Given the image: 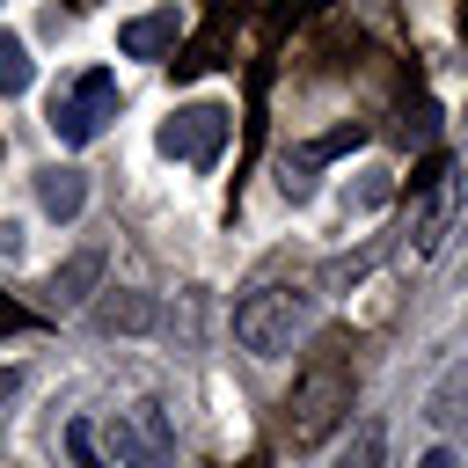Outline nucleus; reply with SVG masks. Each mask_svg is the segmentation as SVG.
Instances as JSON below:
<instances>
[{"label": "nucleus", "instance_id": "nucleus-1", "mask_svg": "<svg viewBox=\"0 0 468 468\" xmlns=\"http://www.w3.org/2000/svg\"><path fill=\"white\" fill-rule=\"evenodd\" d=\"M344 410H351V366H344V358H314V366L300 373V388H292V410H285L292 446H322V439L344 424Z\"/></svg>", "mask_w": 468, "mask_h": 468}, {"label": "nucleus", "instance_id": "nucleus-2", "mask_svg": "<svg viewBox=\"0 0 468 468\" xmlns=\"http://www.w3.org/2000/svg\"><path fill=\"white\" fill-rule=\"evenodd\" d=\"M300 322H307V292H300V285H256V292L234 307V336H241L256 358H278V351H292Z\"/></svg>", "mask_w": 468, "mask_h": 468}, {"label": "nucleus", "instance_id": "nucleus-3", "mask_svg": "<svg viewBox=\"0 0 468 468\" xmlns=\"http://www.w3.org/2000/svg\"><path fill=\"white\" fill-rule=\"evenodd\" d=\"M124 110V95H117V73H80L58 102H51V132H58V146H88V139H102L110 132V117Z\"/></svg>", "mask_w": 468, "mask_h": 468}, {"label": "nucleus", "instance_id": "nucleus-4", "mask_svg": "<svg viewBox=\"0 0 468 468\" xmlns=\"http://www.w3.org/2000/svg\"><path fill=\"white\" fill-rule=\"evenodd\" d=\"M95 439H110L117 468H168V453H176V431H168V410L161 402H132L117 417H102Z\"/></svg>", "mask_w": 468, "mask_h": 468}, {"label": "nucleus", "instance_id": "nucleus-5", "mask_svg": "<svg viewBox=\"0 0 468 468\" xmlns=\"http://www.w3.org/2000/svg\"><path fill=\"white\" fill-rule=\"evenodd\" d=\"M154 146H161L168 161L212 168V161H219V146H227V102H183V110L154 132Z\"/></svg>", "mask_w": 468, "mask_h": 468}, {"label": "nucleus", "instance_id": "nucleus-6", "mask_svg": "<svg viewBox=\"0 0 468 468\" xmlns=\"http://www.w3.org/2000/svg\"><path fill=\"white\" fill-rule=\"evenodd\" d=\"M358 139H366V132L351 124V132H329L322 146H300V154H278V190H285L292 205H307V197H314V168H322L329 154H344V146H358Z\"/></svg>", "mask_w": 468, "mask_h": 468}, {"label": "nucleus", "instance_id": "nucleus-7", "mask_svg": "<svg viewBox=\"0 0 468 468\" xmlns=\"http://www.w3.org/2000/svg\"><path fill=\"white\" fill-rule=\"evenodd\" d=\"M102 285V249H80V256H66L51 278H44V307H58V314H73V307H88V292Z\"/></svg>", "mask_w": 468, "mask_h": 468}, {"label": "nucleus", "instance_id": "nucleus-8", "mask_svg": "<svg viewBox=\"0 0 468 468\" xmlns=\"http://www.w3.org/2000/svg\"><path fill=\"white\" fill-rule=\"evenodd\" d=\"M176 37H183V15H176V7H154V15H132V22L117 29V51H124V58H161Z\"/></svg>", "mask_w": 468, "mask_h": 468}, {"label": "nucleus", "instance_id": "nucleus-9", "mask_svg": "<svg viewBox=\"0 0 468 468\" xmlns=\"http://www.w3.org/2000/svg\"><path fill=\"white\" fill-rule=\"evenodd\" d=\"M37 205L66 227V219H80L88 212V176L80 168H66V161H51V168H37Z\"/></svg>", "mask_w": 468, "mask_h": 468}, {"label": "nucleus", "instance_id": "nucleus-10", "mask_svg": "<svg viewBox=\"0 0 468 468\" xmlns=\"http://www.w3.org/2000/svg\"><path fill=\"white\" fill-rule=\"evenodd\" d=\"M453 205H461V176H439V183L424 190V205H417V219H410V234H417V256H431V249H439V234H446V219H453Z\"/></svg>", "mask_w": 468, "mask_h": 468}, {"label": "nucleus", "instance_id": "nucleus-11", "mask_svg": "<svg viewBox=\"0 0 468 468\" xmlns=\"http://www.w3.org/2000/svg\"><path fill=\"white\" fill-rule=\"evenodd\" d=\"M329 468H388V424H380V417H366V424L344 439V453H336Z\"/></svg>", "mask_w": 468, "mask_h": 468}, {"label": "nucleus", "instance_id": "nucleus-12", "mask_svg": "<svg viewBox=\"0 0 468 468\" xmlns=\"http://www.w3.org/2000/svg\"><path fill=\"white\" fill-rule=\"evenodd\" d=\"M95 322H102V329H154V300L117 292V300H102V307H95Z\"/></svg>", "mask_w": 468, "mask_h": 468}, {"label": "nucleus", "instance_id": "nucleus-13", "mask_svg": "<svg viewBox=\"0 0 468 468\" xmlns=\"http://www.w3.org/2000/svg\"><path fill=\"white\" fill-rule=\"evenodd\" d=\"M29 73H37V66H29V44H22L15 29H0V95H22Z\"/></svg>", "mask_w": 468, "mask_h": 468}, {"label": "nucleus", "instance_id": "nucleus-14", "mask_svg": "<svg viewBox=\"0 0 468 468\" xmlns=\"http://www.w3.org/2000/svg\"><path fill=\"white\" fill-rule=\"evenodd\" d=\"M66 453H73V468H110L102 461V439H95V417H73L66 424Z\"/></svg>", "mask_w": 468, "mask_h": 468}, {"label": "nucleus", "instance_id": "nucleus-15", "mask_svg": "<svg viewBox=\"0 0 468 468\" xmlns=\"http://www.w3.org/2000/svg\"><path fill=\"white\" fill-rule=\"evenodd\" d=\"M373 205H388V168H366V183L344 197V212H373Z\"/></svg>", "mask_w": 468, "mask_h": 468}, {"label": "nucleus", "instance_id": "nucleus-16", "mask_svg": "<svg viewBox=\"0 0 468 468\" xmlns=\"http://www.w3.org/2000/svg\"><path fill=\"white\" fill-rule=\"evenodd\" d=\"M15 256H22V227H15V219H0V263H15Z\"/></svg>", "mask_w": 468, "mask_h": 468}, {"label": "nucleus", "instance_id": "nucleus-17", "mask_svg": "<svg viewBox=\"0 0 468 468\" xmlns=\"http://www.w3.org/2000/svg\"><path fill=\"white\" fill-rule=\"evenodd\" d=\"M15 388H22V373H15V366H0V410L15 402Z\"/></svg>", "mask_w": 468, "mask_h": 468}, {"label": "nucleus", "instance_id": "nucleus-18", "mask_svg": "<svg viewBox=\"0 0 468 468\" xmlns=\"http://www.w3.org/2000/svg\"><path fill=\"white\" fill-rule=\"evenodd\" d=\"M417 468H453V446H431V453H424Z\"/></svg>", "mask_w": 468, "mask_h": 468}]
</instances>
